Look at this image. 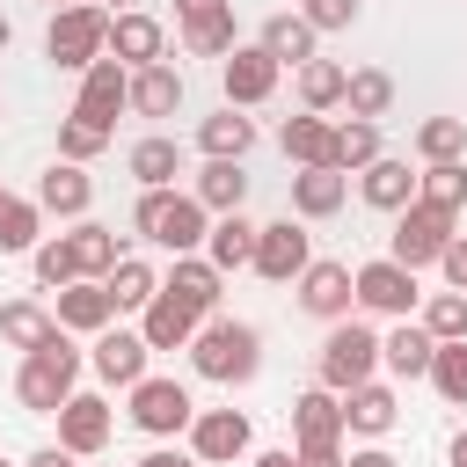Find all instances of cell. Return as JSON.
Returning <instances> with one entry per match:
<instances>
[{"instance_id": "obj_35", "label": "cell", "mask_w": 467, "mask_h": 467, "mask_svg": "<svg viewBox=\"0 0 467 467\" xmlns=\"http://www.w3.org/2000/svg\"><path fill=\"white\" fill-rule=\"evenodd\" d=\"M51 336H58V321H51L44 299H7V306H0V343H15L22 358H29L36 343H51Z\"/></svg>"}, {"instance_id": "obj_47", "label": "cell", "mask_w": 467, "mask_h": 467, "mask_svg": "<svg viewBox=\"0 0 467 467\" xmlns=\"http://www.w3.org/2000/svg\"><path fill=\"white\" fill-rule=\"evenodd\" d=\"M299 22H306L314 36H328V29H350V22H358V0H299Z\"/></svg>"}, {"instance_id": "obj_23", "label": "cell", "mask_w": 467, "mask_h": 467, "mask_svg": "<svg viewBox=\"0 0 467 467\" xmlns=\"http://www.w3.org/2000/svg\"><path fill=\"white\" fill-rule=\"evenodd\" d=\"M292 438H299V452H306V445H343V394L306 387V394L292 401Z\"/></svg>"}, {"instance_id": "obj_9", "label": "cell", "mask_w": 467, "mask_h": 467, "mask_svg": "<svg viewBox=\"0 0 467 467\" xmlns=\"http://www.w3.org/2000/svg\"><path fill=\"white\" fill-rule=\"evenodd\" d=\"M277 80H285V66H277L263 44H234V51L219 58L226 109H255V102H270V95H277Z\"/></svg>"}, {"instance_id": "obj_25", "label": "cell", "mask_w": 467, "mask_h": 467, "mask_svg": "<svg viewBox=\"0 0 467 467\" xmlns=\"http://www.w3.org/2000/svg\"><path fill=\"white\" fill-rule=\"evenodd\" d=\"M358 197H365L372 212H401V204H416V168L394 161V153H379V161L358 175Z\"/></svg>"}, {"instance_id": "obj_4", "label": "cell", "mask_w": 467, "mask_h": 467, "mask_svg": "<svg viewBox=\"0 0 467 467\" xmlns=\"http://www.w3.org/2000/svg\"><path fill=\"white\" fill-rule=\"evenodd\" d=\"M372 372H379V336H372L365 321H336V328L321 336V350H314V387L350 394V387H365Z\"/></svg>"}, {"instance_id": "obj_58", "label": "cell", "mask_w": 467, "mask_h": 467, "mask_svg": "<svg viewBox=\"0 0 467 467\" xmlns=\"http://www.w3.org/2000/svg\"><path fill=\"white\" fill-rule=\"evenodd\" d=\"M0 204H7V182H0Z\"/></svg>"}, {"instance_id": "obj_46", "label": "cell", "mask_w": 467, "mask_h": 467, "mask_svg": "<svg viewBox=\"0 0 467 467\" xmlns=\"http://www.w3.org/2000/svg\"><path fill=\"white\" fill-rule=\"evenodd\" d=\"M102 146H109V131H95V124H80V117H66V124H58V161L88 168V161H95Z\"/></svg>"}, {"instance_id": "obj_24", "label": "cell", "mask_w": 467, "mask_h": 467, "mask_svg": "<svg viewBox=\"0 0 467 467\" xmlns=\"http://www.w3.org/2000/svg\"><path fill=\"white\" fill-rule=\"evenodd\" d=\"M124 168H131L139 190H175V175H182V146H175L168 131H146V139L124 153Z\"/></svg>"}, {"instance_id": "obj_2", "label": "cell", "mask_w": 467, "mask_h": 467, "mask_svg": "<svg viewBox=\"0 0 467 467\" xmlns=\"http://www.w3.org/2000/svg\"><path fill=\"white\" fill-rule=\"evenodd\" d=\"M190 365H197L212 387H248V379L263 372V336H255L248 321L212 314V321L190 336Z\"/></svg>"}, {"instance_id": "obj_3", "label": "cell", "mask_w": 467, "mask_h": 467, "mask_svg": "<svg viewBox=\"0 0 467 467\" xmlns=\"http://www.w3.org/2000/svg\"><path fill=\"white\" fill-rule=\"evenodd\" d=\"M131 226H139L153 248H168V255H204L212 212H204L190 190H139V212H131Z\"/></svg>"}, {"instance_id": "obj_14", "label": "cell", "mask_w": 467, "mask_h": 467, "mask_svg": "<svg viewBox=\"0 0 467 467\" xmlns=\"http://www.w3.org/2000/svg\"><path fill=\"white\" fill-rule=\"evenodd\" d=\"M248 445H255V431H248L241 409H197V416H190V452H197L204 467H234Z\"/></svg>"}, {"instance_id": "obj_26", "label": "cell", "mask_w": 467, "mask_h": 467, "mask_svg": "<svg viewBox=\"0 0 467 467\" xmlns=\"http://www.w3.org/2000/svg\"><path fill=\"white\" fill-rule=\"evenodd\" d=\"M190 197H197L212 219H226V212L248 204V168H241V161H204L197 182H190Z\"/></svg>"}, {"instance_id": "obj_41", "label": "cell", "mask_w": 467, "mask_h": 467, "mask_svg": "<svg viewBox=\"0 0 467 467\" xmlns=\"http://www.w3.org/2000/svg\"><path fill=\"white\" fill-rule=\"evenodd\" d=\"M44 241V212H36V197H7L0 204V255H29Z\"/></svg>"}, {"instance_id": "obj_31", "label": "cell", "mask_w": 467, "mask_h": 467, "mask_svg": "<svg viewBox=\"0 0 467 467\" xmlns=\"http://www.w3.org/2000/svg\"><path fill=\"white\" fill-rule=\"evenodd\" d=\"M131 109L139 117H175L182 109V66H168V58L161 66H139L131 73Z\"/></svg>"}, {"instance_id": "obj_16", "label": "cell", "mask_w": 467, "mask_h": 467, "mask_svg": "<svg viewBox=\"0 0 467 467\" xmlns=\"http://www.w3.org/2000/svg\"><path fill=\"white\" fill-rule=\"evenodd\" d=\"M109 58H117L124 73H139V66H161V58H168V29H161L146 7H131V15H109Z\"/></svg>"}, {"instance_id": "obj_17", "label": "cell", "mask_w": 467, "mask_h": 467, "mask_svg": "<svg viewBox=\"0 0 467 467\" xmlns=\"http://www.w3.org/2000/svg\"><path fill=\"white\" fill-rule=\"evenodd\" d=\"M51 321H58L66 336H102V328L117 321V306H109V292H102L95 277H73V285L51 299Z\"/></svg>"}, {"instance_id": "obj_15", "label": "cell", "mask_w": 467, "mask_h": 467, "mask_svg": "<svg viewBox=\"0 0 467 467\" xmlns=\"http://www.w3.org/2000/svg\"><path fill=\"white\" fill-rule=\"evenodd\" d=\"M109 431H117V409H109L102 394H73V401L58 409V445H66L73 460H95V452L109 445Z\"/></svg>"}, {"instance_id": "obj_32", "label": "cell", "mask_w": 467, "mask_h": 467, "mask_svg": "<svg viewBox=\"0 0 467 467\" xmlns=\"http://www.w3.org/2000/svg\"><path fill=\"white\" fill-rule=\"evenodd\" d=\"M416 204L460 219V212H467V161H431V168H416Z\"/></svg>"}, {"instance_id": "obj_38", "label": "cell", "mask_w": 467, "mask_h": 467, "mask_svg": "<svg viewBox=\"0 0 467 467\" xmlns=\"http://www.w3.org/2000/svg\"><path fill=\"white\" fill-rule=\"evenodd\" d=\"M343 109H350V117H365V124H379V117L394 109V73H379V66H358V73L343 80Z\"/></svg>"}, {"instance_id": "obj_10", "label": "cell", "mask_w": 467, "mask_h": 467, "mask_svg": "<svg viewBox=\"0 0 467 467\" xmlns=\"http://www.w3.org/2000/svg\"><path fill=\"white\" fill-rule=\"evenodd\" d=\"M117 109H131V73H124L117 58H95V66L80 73V95H73L66 117H80V124H95V131H117Z\"/></svg>"}, {"instance_id": "obj_45", "label": "cell", "mask_w": 467, "mask_h": 467, "mask_svg": "<svg viewBox=\"0 0 467 467\" xmlns=\"http://www.w3.org/2000/svg\"><path fill=\"white\" fill-rule=\"evenodd\" d=\"M182 44H190L197 58H226V51H234V7H226V15L190 22V29H182Z\"/></svg>"}, {"instance_id": "obj_54", "label": "cell", "mask_w": 467, "mask_h": 467, "mask_svg": "<svg viewBox=\"0 0 467 467\" xmlns=\"http://www.w3.org/2000/svg\"><path fill=\"white\" fill-rule=\"evenodd\" d=\"M95 7H102V15H131L139 0H95Z\"/></svg>"}, {"instance_id": "obj_30", "label": "cell", "mask_w": 467, "mask_h": 467, "mask_svg": "<svg viewBox=\"0 0 467 467\" xmlns=\"http://www.w3.org/2000/svg\"><path fill=\"white\" fill-rule=\"evenodd\" d=\"M66 241H73V270H80V277H95V285L131 255V248H124V234H109V226H95V219H80Z\"/></svg>"}, {"instance_id": "obj_49", "label": "cell", "mask_w": 467, "mask_h": 467, "mask_svg": "<svg viewBox=\"0 0 467 467\" xmlns=\"http://www.w3.org/2000/svg\"><path fill=\"white\" fill-rule=\"evenodd\" d=\"M234 0H175V22L190 29V22H204V15H226Z\"/></svg>"}, {"instance_id": "obj_48", "label": "cell", "mask_w": 467, "mask_h": 467, "mask_svg": "<svg viewBox=\"0 0 467 467\" xmlns=\"http://www.w3.org/2000/svg\"><path fill=\"white\" fill-rule=\"evenodd\" d=\"M438 277H445V292H467V234H452V241H445Z\"/></svg>"}, {"instance_id": "obj_53", "label": "cell", "mask_w": 467, "mask_h": 467, "mask_svg": "<svg viewBox=\"0 0 467 467\" xmlns=\"http://www.w3.org/2000/svg\"><path fill=\"white\" fill-rule=\"evenodd\" d=\"M248 467H292V452H255Z\"/></svg>"}, {"instance_id": "obj_37", "label": "cell", "mask_w": 467, "mask_h": 467, "mask_svg": "<svg viewBox=\"0 0 467 467\" xmlns=\"http://www.w3.org/2000/svg\"><path fill=\"white\" fill-rule=\"evenodd\" d=\"M343 80H350V66H336V58H306V66H299V109H314V117L343 109Z\"/></svg>"}, {"instance_id": "obj_18", "label": "cell", "mask_w": 467, "mask_h": 467, "mask_svg": "<svg viewBox=\"0 0 467 467\" xmlns=\"http://www.w3.org/2000/svg\"><path fill=\"white\" fill-rule=\"evenodd\" d=\"M95 204V182H88V168H73V161H51L44 175H36V212L44 219H80Z\"/></svg>"}, {"instance_id": "obj_29", "label": "cell", "mask_w": 467, "mask_h": 467, "mask_svg": "<svg viewBox=\"0 0 467 467\" xmlns=\"http://www.w3.org/2000/svg\"><path fill=\"white\" fill-rule=\"evenodd\" d=\"M248 255H255V219H248V212L212 219V234H204V263L226 277V270H248Z\"/></svg>"}, {"instance_id": "obj_5", "label": "cell", "mask_w": 467, "mask_h": 467, "mask_svg": "<svg viewBox=\"0 0 467 467\" xmlns=\"http://www.w3.org/2000/svg\"><path fill=\"white\" fill-rule=\"evenodd\" d=\"M44 58H51V66H66V73H88L95 58H109V15H102L95 0L58 7V15H51V29H44Z\"/></svg>"}, {"instance_id": "obj_1", "label": "cell", "mask_w": 467, "mask_h": 467, "mask_svg": "<svg viewBox=\"0 0 467 467\" xmlns=\"http://www.w3.org/2000/svg\"><path fill=\"white\" fill-rule=\"evenodd\" d=\"M80 372H88V350L58 328L51 343H36V350L22 358V372H15V401H22L29 416H58V409L80 394Z\"/></svg>"}, {"instance_id": "obj_59", "label": "cell", "mask_w": 467, "mask_h": 467, "mask_svg": "<svg viewBox=\"0 0 467 467\" xmlns=\"http://www.w3.org/2000/svg\"><path fill=\"white\" fill-rule=\"evenodd\" d=\"M0 467H15V460H7V452H0Z\"/></svg>"}, {"instance_id": "obj_43", "label": "cell", "mask_w": 467, "mask_h": 467, "mask_svg": "<svg viewBox=\"0 0 467 467\" xmlns=\"http://www.w3.org/2000/svg\"><path fill=\"white\" fill-rule=\"evenodd\" d=\"M29 263H36V285H44V292H66V285L80 277V270H73V241H66V234H44V241L29 248Z\"/></svg>"}, {"instance_id": "obj_7", "label": "cell", "mask_w": 467, "mask_h": 467, "mask_svg": "<svg viewBox=\"0 0 467 467\" xmlns=\"http://www.w3.org/2000/svg\"><path fill=\"white\" fill-rule=\"evenodd\" d=\"M445 241H452V219H445V212H431V204H401V212H394V234H387V263L423 270V263L445 255Z\"/></svg>"}, {"instance_id": "obj_27", "label": "cell", "mask_w": 467, "mask_h": 467, "mask_svg": "<svg viewBox=\"0 0 467 467\" xmlns=\"http://www.w3.org/2000/svg\"><path fill=\"white\" fill-rule=\"evenodd\" d=\"M431 358H438V343L423 336V321H394V336H379V365L394 379H431Z\"/></svg>"}, {"instance_id": "obj_13", "label": "cell", "mask_w": 467, "mask_h": 467, "mask_svg": "<svg viewBox=\"0 0 467 467\" xmlns=\"http://www.w3.org/2000/svg\"><path fill=\"white\" fill-rule=\"evenodd\" d=\"M146 358H153V350H146V336H139V328H117V321L88 343V372H95L102 387H124V394L146 379Z\"/></svg>"}, {"instance_id": "obj_39", "label": "cell", "mask_w": 467, "mask_h": 467, "mask_svg": "<svg viewBox=\"0 0 467 467\" xmlns=\"http://www.w3.org/2000/svg\"><path fill=\"white\" fill-rule=\"evenodd\" d=\"M409 146H416L423 168H431V161H467V117H423Z\"/></svg>"}, {"instance_id": "obj_19", "label": "cell", "mask_w": 467, "mask_h": 467, "mask_svg": "<svg viewBox=\"0 0 467 467\" xmlns=\"http://www.w3.org/2000/svg\"><path fill=\"white\" fill-rule=\"evenodd\" d=\"M161 292H175V299H182L197 321H212V314H219V292H226V277H219L204 255H175V263H168V277H161Z\"/></svg>"}, {"instance_id": "obj_57", "label": "cell", "mask_w": 467, "mask_h": 467, "mask_svg": "<svg viewBox=\"0 0 467 467\" xmlns=\"http://www.w3.org/2000/svg\"><path fill=\"white\" fill-rule=\"evenodd\" d=\"M44 7H51V15H58V7H73V0H44Z\"/></svg>"}, {"instance_id": "obj_40", "label": "cell", "mask_w": 467, "mask_h": 467, "mask_svg": "<svg viewBox=\"0 0 467 467\" xmlns=\"http://www.w3.org/2000/svg\"><path fill=\"white\" fill-rule=\"evenodd\" d=\"M372 161H379V124L343 117V124H336V175H365Z\"/></svg>"}, {"instance_id": "obj_33", "label": "cell", "mask_w": 467, "mask_h": 467, "mask_svg": "<svg viewBox=\"0 0 467 467\" xmlns=\"http://www.w3.org/2000/svg\"><path fill=\"white\" fill-rule=\"evenodd\" d=\"M197 146H204V161H248V146H255V117L219 109V117L197 124Z\"/></svg>"}, {"instance_id": "obj_55", "label": "cell", "mask_w": 467, "mask_h": 467, "mask_svg": "<svg viewBox=\"0 0 467 467\" xmlns=\"http://www.w3.org/2000/svg\"><path fill=\"white\" fill-rule=\"evenodd\" d=\"M452 467H467V431H460V438H452Z\"/></svg>"}, {"instance_id": "obj_6", "label": "cell", "mask_w": 467, "mask_h": 467, "mask_svg": "<svg viewBox=\"0 0 467 467\" xmlns=\"http://www.w3.org/2000/svg\"><path fill=\"white\" fill-rule=\"evenodd\" d=\"M350 292H358V306L365 314H387V321H416V306H423V292H416V270H401V263H358L350 270Z\"/></svg>"}, {"instance_id": "obj_44", "label": "cell", "mask_w": 467, "mask_h": 467, "mask_svg": "<svg viewBox=\"0 0 467 467\" xmlns=\"http://www.w3.org/2000/svg\"><path fill=\"white\" fill-rule=\"evenodd\" d=\"M431 387L445 394V409H467V343H438V358H431Z\"/></svg>"}, {"instance_id": "obj_36", "label": "cell", "mask_w": 467, "mask_h": 467, "mask_svg": "<svg viewBox=\"0 0 467 467\" xmlns=\"http://www.w3.org/2000/svg\"><path fill=\"white\" fill-rule=\"evenodd\" d=\"M255 44H263L277 66H306V58H321V51H314V29H306L299 15H270V22L255 29Z\"/></svg>"}, {"instance_id": "obj_52", "label": "cell", "mask_w": 467, "mask_h": 467, "mask_svg": "<svg viewBox=\"0 0 467 467\" xmlns=\"http://www.w3.org/2000/svg\"><path fill=\"white\" fill-rule=\"evenodd\" d=\"M343 467H401V460H394V452H387V445H365V452H350V460H343Z\"/></svg>"}, {"instance_id": "obj_28", "label": "cell", "mask_w": 467, "mask_h": 467, "mask_svg": "<svg viewBox=\"0 0 467 467\" xmlns=\"http://www.w3.org/2000/svg\"><path fill=\"white\" fill-rule=\"evenodd\" d=\"M343 197H350V175H336V168H299L292 175V212L299 219H336Z\"/></svg>"}, {"instance_id": "obj_34", "label": "cell", "mask_w": 467, "mask_h": 467, "mask_svg": "<svg viewBox=\"0 0 467 467\" xmlns=\"http://www.w3.org/2000/svg\"><path fill=\"white\" fill-rule=\"evenodd\" d=\"M102 292H109V306H117V314H146V299L161 292V270H153L146 255H124V263L102 277Z\"/></svg>"}, {"instance_id": "obj_51", "label": "cell", "mask_w": 467, "mask_h": 467, "mask_svg": "<svg viewBox=\"0 0 467 467\" xmlns=\"http://www.w3.org/2000/svg\"><path fill=\"white\" fill-rule=\"evenodd\" d=\"M22 467H80V460H73V452H66V445H44V452H29V460H22Z\"/></svg>"}, {"instance_id": "obj_20", "label": "cell", "mask_w": 467, "mask_h": 467, "mask_svg": "<svg viewBox=\"0 0 467 467\" xmlns=\"http://www.w3.org/2000/svg\"><path fill=\"white\" fill-rule=\"evenodd\" d=\"M277 146H285V161H292V168H336V124H328V117H314V109L285 117Z\"/></svg>"}, {"instance_id": "obj_22", "label": "cell", "mask_w": 467, "mask_h": 467, "mask_svg": "<svg viewBox=\"0 0 467 467\" xmlns=\"http://www.w3.org/2000/svg\"><path fill=\"white\" fill-rule=\"evenodd\" d=\"M401 423V401H394V387H379V379H365V387H350L343 394V438L358 431V438H387Z\"/></svg>"}, {"instance_id": "obj_50", "label": "cell", "mask_w": 467, "mask_h": 467, "mask_svg": "<svg viewBox=\"0 0 467 467\" xmlns=\"http://www.w3.org/2000/svg\"><path fill=\"white\" fill-rule=\"evenodd\" d=\"M139 467H204V460H197V452H190V445H182V452H175V445H161V452H146V460H139Z\"/></svg>"}, {"instance_id": "obj_8", "label": "cell", "mask_w": 467, "mask_h": 467, "mask_svg": "<svg viewBox=\"0 0 467 467\" xmlns=\"http://www.w3.org/2000/svg\"><path fill=\"white\" fill-rule=\"evenodd\" d=\"M190 416H197V401H190V387H182V379L146 372V379L131 387V423H139L146 438H182V431H190Z\"/></svg>"}, {"instance_id": "obj_42", "label": "cell", "mask_w": 467, "mask_h": 467, "mask_svg": "<svg viewBox=\"0 0 467 467\" xmlns=\"http://www.w3.org/2000/svg\"><path fill=\"white\" fill-rule=\"evenodd\" d=\"M416 321H423L431 343H467V292H431Z\"/></svg>"}, {"instance_id": "obj_21", "label": "cell", "mask_w": 467, "mask_h": 467, "mask_svg": "<svg viewBox=\"0 0 467 467\" xmlns=\"http://www.w3.org/2000/svg\"><path fill=\"white\" fill-rule=\"evenodd\" d=\"M204 321L175 299V292H153L146 299V314H139V336H146V350H190V336H197Z\"/></svg>"}, {"instance_id": "obj_12", "label": "cell", "mask_w": 467, "mask_h": 467, "mask_svg": "<svg viewBox=\"0 0 467 467\" xmlns=\"http://www.w3.org/2000/svg\"><path fill=\"white\" fill-rule=\"evenodd\" d=\"M299 314H314V321H350V306H358V292H350V263H336V255H314L299 277Z\"/></svg>"}, {"instance_id": "obj_56", "label": "cell", "mask_w": 467, "mask_h": 467, "mask_svg": "<svg viewBox=\"0 0 467 467\" xmlns=\"http://www.w3.org/2000/svg\"><path fill=\"white\" fill-rule=\"evenodd\" d=\"M7 44H15V22H7V15H0V51H7Z\"/></svg>"}, {"instance_id": "obj_11", "label": "cell", "mask_w": 467, "mask_h": 467, "mask_svg": "<svg viewBox=\"0 0 467 467\" xmlns=\"http://www.w3.org/2000/svg\"><path fill=\"white\" fill-rule=\"evenodd\" d=\"M306 263H314V241H306V226H299V219H270V226H255V255H248V270H255V277L292 285Z\"/></svg>"}]
</instances>
